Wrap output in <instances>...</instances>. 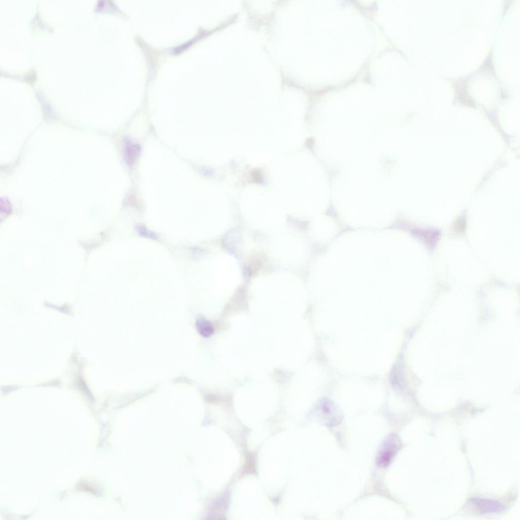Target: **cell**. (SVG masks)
I'll return each mask as SVG.
<instances>
[{
	"label": "cell",
	"mask_w": 520,
	"mask_h": 520,
	"mask_svg": "<svg viewBox=\"0 0 520 520\" xmlns=\"http://www.w3.org/2000/svg\"><path fill=\"white\" fill-rule=\"evenodd\" d=\"M400 447V440L395 434H391L387 436L377 453V465L381 467H386L391 463Z\"/></svg>",
	"instance_id": "1"
},
{
	"label": "cell",
	"mask_w": 520,
	"mask_h": 520,
	"mask_svg": "<svg viewBox=\"0 0 520 520\" xmlns=\"http://www.w3.org/2000/svg\"><path fill=\"white\" fill-rule=\"evenodd\" d=\"M320 410L325 426L333 427L339 424L342 419V414L339 408L332 401L323 400L321 403Z\"/></svg>",
	"instance_id": "2"
},
{
	"label": "cell",
	"mask_w": 520,
	"mask_h": 520,
	"mask_svg": "<svg viewBox=\"0 0 520 520\" xmlns=\"http://www.w3.org/2000/svg\"><path fill=\"white\" fill-rule=\"evenodd\" d=\"M470 502L477 511L482 514L499 513L504 509L501 503L491 499L473 498Z\"/></svg>",
	"instance_id": "3"
},
{
	"label": "cell",
	"mask_w": 520,
	"mask_h": 520,
	"mask_svg": "<svg viewBox=\"0 0 520 520\" xmlns=\"http://www.w3.org/2000/svg\"><path fill=\"white\" fill-rule=\"evenodd\" d=\"M141 151L140 146L137 144L128 143L125 148L124 157L128 165L134 164L138 158Z\"/></svg>",
	"instance_id": "4"
},
{
	"label": "cell",
	"mask_w": 520,
	"mask_h": 520,
	"mask_svg": "<svg viewBox=\"0 0 520 520\" xmlns=\"http://www.w3.org/2000/svg\"><path fill=\"white\" fill-rule=\"evenodd\" d=\"M196 327L199 334L204 337H210L214 333L213 327L211 323L202 317L199 318L197 320Z\"/></svg>",
	"instance_id": "5"
}]
</instances>
